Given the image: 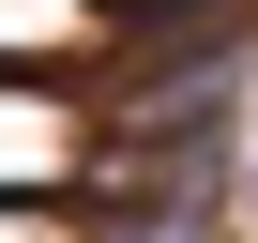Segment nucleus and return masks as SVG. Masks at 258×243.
Masks as SVG:
<instances>
[{"label":"nucleus","mask_w":258,"mask_h":243,"mask_svg":"<svg viewBox=\"0 0 258 243\" xmlns=\"http://www.w3.org/2000/svg\"><path fill=\"white\" fill-rule=\"evenodd\" d=\"M243 213H258V183H243Z\"/></svg>","instance_id":"nucleus-1"}]
</instances>
